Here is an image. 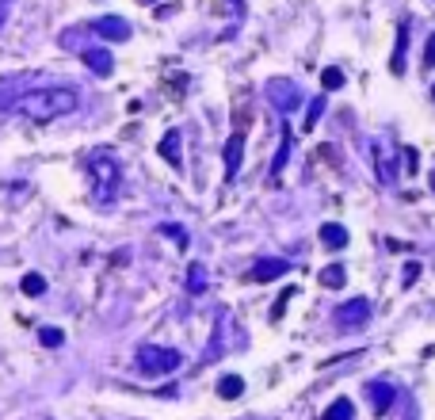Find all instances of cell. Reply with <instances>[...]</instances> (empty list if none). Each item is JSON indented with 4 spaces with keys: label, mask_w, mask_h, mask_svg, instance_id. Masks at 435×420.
<instances>
[{
    "label": "cell",
    "mask_w": 435,
    "mask_h": 420,
    "mask_svg": "<svg viewBox=\"0 0 435 420\" xmlns=\"http://www.w3.org/2000/svg\"><path fill=\"white\" fill-rule=\"evenodd\" d=\"M16 107H19V115H27L35 126H46V123H54V119L73 115L76 107H81V96H76L73 88L50 84V88H31V92H24Z\"/></svg>",
    "instance_id": "1"
},
{
    "label": "cell",
    "mask_w": 435,
    "mask_h": 420,
    "mask_svg": "<svg viewBox=\"0 0 435 420\" xmlns=\"http://www.w3.org/2000/svg\"><path fill=\"white\" fill-rule=\"evenodd\" d=\"M88 180H92V191H96V203H111L122 187V164L111 157L107 149H96L88 157Z\"/></svg>",
    "instance_id": "2"
},
{
    "label": "cell",
    "mask_w": 435,
    "mask_h": 420,
    "mask_svg": "<svg viewBox=\"0 0 435 420\" xmlns=\"http://www.w3.org/2000/svg\"><path fill=\"white\" fill-rule=\"evenodd\" d=\"M141 374H149V379H157V374H172L176 367L184 363V356L176 348H164V344H141L138 356H134Z\"/></svg>",
    "instance_id": "3"
},
{
    "label": "cell",
    "mask_w": 435,
    "mask_h": 420,
    "mask_svg": "<svg viewBox=\"0 0 435 420\" xmlns=\"http://www.w3.org/2000/svg\"><path fill=\"white\" fill-rule=\"evenodd\" d=\"M88 27H92V35L107 39V42H126L130 39V24H126V19H119V16H99Z\"/></svg>",
    "instance_id": "4"
},
{
    "label": "cell",
    "mask_w": 435,
    "mask_h": 420,
    "mask_svg": "<svg viewBox=\"0 0 435 420\" xmlns=\"http://www.w3.org/2000/svg\"><path fill=\"white\" fill-rule=\"evenodd\" d=\"M366 317H371V302H366V298H355V302L336 309V325L340 329H359V325H366Z\"/></svg>",
    "instance_id": "5"
},
{
    "label": "cell",
    "mask_w": 435,
    "mask_h": 420,
    "mask_svg": "<svg viewBox=\"0 0 435 420\" xmlns=\"http://www.w3.org/2000/svg\"><path fill=\"white\" fill-rule=\"evenodd\" d=\"M267 96H275L279 111H294V107L302 104V99H298V88L290 81H271V84H267Z\"/></svg>",
    "instance_id": "6"
},
{
    "label": "cell",
    "mask_w": 435,
    "mask_h": 420,
    "mask_svg": "<svg viewBox=\"0 0 435 420\" xmlns=\"http://www.w3.org/2000/svg\"><path fill=\"white\" fill-rule=\"evenodd\" d=\"M81 58L96 76H111V69H115V58H111V50H104V46H88V50H81Z\"/></svg>",
    "instance_id": "7"
},
{
    "label": "cell",
    "mask_w": 435,
    "mask_h": 420,
    "mask_svg": "<svg viewBox=\"0 0 435 420\" xmlns=\"http://www.w3.org/2000/svg\"><path fill=\"white\" fill-rule=\"evenodd\" d=\"M241 157H244V130H237V134L226 141V180H233V176H237Z\"/></svg>",
    "instance_id": "8"
},
{
    "label": "cell",
    "mask_w": 435,
    "mask_h": 420,
    "mask_svg": "<svg viewBox=\"0 0 435 420\" xmlns=\"http://www.w3.org/2000/svg\"><path fill=\"white\" fill-rule=\"evenodd\" d=\"M290 264L286 260H260L256 268L249 271V283H267V279H279V275H286Z\"/></svg>",
    "instance_id": "9"
},
{
    "label": "cell",
    "mask_w": 435,
    "mask_h": 420,
    "mask_svg": "<svg viewBox=\"0 0 435 420\" xmlns=\"http://www.w3.org/2000/svg\"><path fill=\"white\" fill-rule=\"evenodd\" d=\"M180 130H169V134L161 138V157L169 161V164H180Z\"/></svg>",
    "instance_id": "10"
},
{
    "label": "cell",
    "mask_w": 435,
    "mask_h": 420,
    "mask_svg": "<svg viewBox=\"0 0 435 420\" xmlns=\"http://www.w3.org/2000/svg\"><path fill=\"white\" fill-rule=\"evenodd\" d=\"M321 241H325L329 249H344V245H348V229L336 226V222H329V226H321Z\"/></svg>",
    "instance_id": "11"
},
{
    "label": "cell",
    "mask_w": 435,
    "mask_h": 420,
    "mask_svg": "<svg viewBox=\"0 0 435 420\" xmlns=\"http://www.w3.org/2000/svg\"><path fill=\"white\" fill-rule=\"evenodd\" d=\"M371 397H374V413H386L394 401V386L389 382H371Z\"/></svg>",
    "instance_id": "12"
},
{
    "label": "cell",
    "mask_w": 435,
    "mask_h": 420,
    "mask_svg": "<svg viewBox=\"0 0 435 420\" xmlns=\"http://www.w3.org/2000/svg\"><path fill=\"white\" fill-rule=\"evenodd\" d=\"M187 291H191V294L206 291V268H203V264H191V268H187Z\"/></svg>",
    "instance_id": "13"
},
{
    "label": "cell",
    "mask_w": 435,
    "mask_h": 420,
    "mask_svg": "<svg viewBox=\"0 0 435 420\" xmlns=\"http://www.w3.org/2000/svg\"><path fill=\"white\" fill-rule=\"evenodd\" d=\"M24 294H31V298H39V294H46V279H42L39 271H31V275H24Z\"/></svg>",
    "instance_id": "14"
},
{
    "label": "cell",
    "mask_w": 435,
    "mask_h": 420,
    "mask_svg": "<svg viewBox=\"0 0 435 420\" xmlns=\"http://www.w3.org/2000/svg\"><path fill=\"white\" fill-rule=\"evenodd\" d=\"M325 420H355V409H351V401H348V397H340V401H336V405H332L329 413H325Z\"/></svg>",
    "instance_id": "15"
},
{
    "label": "cell",
    "mask_w": 435,
    "mask_h": 420,
    "mask_svg": "<svg viewBox=\"0 0 435 420\" xmlns=\"http://www.w3.org/2000/svg\"><path fill=\"white\" fill-rule=\"evenodd\" d=\"M241 390H244V382L237 379V374H226V379L218 382V394L221 397H241Z\"/></svg>",
    "instance_id": "16"
},
{
    "label": "cell",
    "mask_w": 435,
    "mask_h": 420,
    "mask_svg": "<svg viewBox=\"0 0 435 420\" xmlns=\"http://www.w3.org/2000/svg\"><path fill=\"white\" fill-rule=\"evenodd\" d=\"M321 283H325V286H344V268H340V264L325 268V271H321Z\"/></svg>",
    "instance_id": "17"
},
{
    "label": "cell",
    "mask_w": 435,
    "mask_h": 420,
    "mask_svg": "<svg viewBox=\"0 0 435 420\" xmlns=\"http://www.w3.org/2000/svg\"><path fill=\"white\" fill-rule=\"evenodd\" d=\"M39 340H42L46 348H61V344H65V333H61V329H42Z\"/></svg>",
    "instance_id": "18"
},
{
    "label": "cell",
    "mask_w": 435,
    "mask_h": 420,
    "mask_svg": "<svg viewBox=\"0 0 435 420\" xmlns=\"http://www.w3.org/2000/svg\"><path fill=\"white\" fill-rule=\"evenodd\" d=\"M321 111H325V99H314V104H309V115H306V130H314L317 126V119H321Z\"/></svg>",
    "instance_id": "19"
},
{
    "label": "cell",
    "mask_w": 435,
    "mask_h": 420,
    "mask_svg": "<svg viewBox=\"0 0 435 420\" xmlns=\"http://www.w3.org/2000/svg\"><path fill=\"white\" fill-rule=\"evenodd\" d=\"M321 84H325V88H340L344 84V73L340 69H325V73H321Z\"/></svg>",
    "instance_id": "20"
},
{
    "label": "cell",
    "mask_w": 435,
    "mask_h": 420,
    "mask_svg": "<svg viewBox=\"0 0 435 420\" xmlns=\"http://www.w3.org/2000/svg\"><path fill=\"white\" fill-rule=\"evenodd\" d=\"M161 234H164V237H172V241H176V245H180V249L187 245V234H184L180 226H161Z\"/></svg>",
    "instance_id": "21"
},
{
    "label": "cell",
    "mask_w": 435,
    "mask_h": 420,
    "mask_svg": "<svg viewBox=\"0 0 435 420\" xmlns=\"http://www.w3.org/2000/svg\"><path fill=\"white\" fill-rule=\"evenodd\" d=\"M405 39H409V27L401 24V39H397V54H394V73H401V54H405Z\"/></svg>",
    "instance_id": "22"
},
{
    "label": "cell",
    "mask_w": 435,
    "mask_h": 420,
    "mask_svg": "<svg viewBox=\"0 0 435 420\" xmlns=\"http://www.w3.org/2000/svg\"><path fill=\"white\" fill-rule=\"evenodd\" d=\"M290 294H294V286H286V291H283V298L275 302V309H271V317H275V321L283 317V309H286V298H290Z\"/></svg>",
    "instance_id": "23"
},
{
    "label": "cell",
    "mask_w": 435,
    "mask_h": 420,
    "mask_svg": "<svg viewBox=\"0 0 435 420\" xmlns=\"http://www.w3.org/2000/svg\"><path fill=\"white\" fill-rule=\"evenodd\" d=\"M405 169H409V172H416V153H412V149L405 153Z\"/></svg>",
    "instance_id": "24"
},
{
    "label": "cell",
    "mask_w": 435,
    "mask_h": 420,
    "mask_svg": "<svg viewBox=\"0 0 435 420\" xmlns=\"http://www.w3.org/2000/svg\"><path fill=\"white\" fill-rule=\"evenodd\" d=\"M428 58L435 61V39H431V46H428Z\"/></svg>",
    "instance_id": "25"
},
{
    "label": "cell",
    "mask_w": 435,
    "mask_h": 420,
    "mask_svg": "<svg viewBox=\"0 0 435 420\" xmlns=\"http://www.w3.org/2000/svg\"><path fill=\"white\" fill-rule=\"evenodd\" d=\"M141 4H145V0H141Z\"/></svg>",
    "instance_id": "26"
},
{
    "label": "cell",
    "mask_w": 435,
    "mask_h": 420,
    "mask_svg": "<svg viewBox=\"0 0 435 420\" xmlns=\"http://www.w3.org/2000/svg\"><path fill=\"white\" fill-rule=\"evenodd\" d=\"M431 96H435V92H431Z\"/></svg>",
    "instance_id": "27"
}]
</instances>
